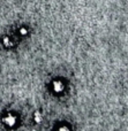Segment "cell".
I'll return each instance as SVG.
<instances>
[{
	"label": "cell",
	"instance_id": "6da1fadb",
	"mask_svg": "<svg viewBox=\"0 0 128 131\" xmlns=\"http://www.w3.org/2000/svg\"><path fill=\"white\" fill-rule=\"evenodd\" d=\"M4 123L7 125V127H14L16 124V117L12 114H8L6 117H4Z\"/></svg>",
	"mask_w": 128,
	"mask_h": 131
},
{
	"label": "cell",
	"instance_id": "7a4b0ae2",
	"mask_svg": "<svg viewBox=\"0 0 128 131\" xmlns=\"http://www.w3.org/2000/svg\"><path fill=\"white\" fill-rule=\"evenodd\" d=\"M52 88H53V91H54L55 93H60L64 91V84H62V82L60 81H54L52 84Z\"/></svg>",
	"mask_w": 128,
	"mask_h": 131
},
{
	"label": "cell",
	"instance_id": "3957f363",
	"mask_svg": "<svg viewBox=\"0 0 128 131\" xmlns=\"http://www.w3.org/2000/svg\"><path fill=\"white\" fill-rule=\"evenodd\" d=\"M2 43H4L5 46H7V47H9V46H12V43H11V39L8 38V37H5L4 40H2Z\"/></svg>",
	"mask_w": 128,
	"mask_h": 131
},
{
	"label": "cell",
	"instance_id": "277c9868",
	"mask_svg": "<svg viewBox=\"0 0 128 131\" xmlns=\"http://www.w3.org/2000/svg\"><path fill=\"white\" fill-rule=\"evenodd\" d=\"M35 121H36L37 123H39L42 121V115L39 113H36L35 114Z\"/></svg>",
	"mask_w": 128,
	"mask_h": 131
},
{
	"label": "cell",
	"instance_id": "5b68a950",
	"mask_svg": "<svg viewBox=\"0 0 128 131\" xmlns=\"http://www.w3.org/2000/svg\"><path fill=\"white\" fill-rule=\"evenodd\" d=\"M58 131H71V130H69L68 127H66V125H62V127H60L59 129H58Z\"/></svg>",
	"mask_w": 128,
	"mask_h": 131
},
{
	"label": "cell",
	"instance_id": "8992f818",
	"mask_svg": "<svg viewBox=\"0 0 128 131\" xmlns=\"http://www.w3.org/2000/svg\"><path fill=\"white\" fill-rule=\"evenodd\" d=\"M20 34H21V35H23V36H24V35H27V29L22 28V29L20 30Z\"/></svg>",
	"mask_w": 128,
	"mask_h": 131
}]
</instances>
